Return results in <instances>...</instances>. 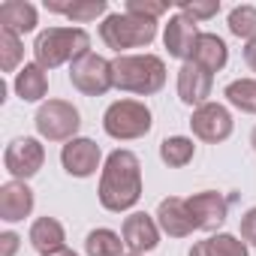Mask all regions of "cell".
I'll use <instances>...</instances> for the list:
<instances>
[{"label":"cell","instance_id":"obj_1","mask_svg":"<svg viewBox=\"0 0 256 256\" xmlns=\"http://www.w3.org/2000/svg\"><path fill=\"white\" fill-rule=\"evenodd\" d=\"M96 196H100V205L114 214L130 211L142 199V163L133 151L118 148L106 157Z\"/></svg>","mask_w":256,"mask_h":256},{"label":"cell","instance_id":"obj_2","mask_svg":"<svg viewBox=\"0 0 256 256\" xmlns=\"http://www.w3.org/2000/svg\"><path fill=\"white\" fill-rule=\"evenodd\" d=\"M112 78L118 90L151 96L166 84V64L157 54H118L112 60Z\"/></svg>","mask_w":256,"mask_h":256},{"label":"cell","instance_id":"obj_3","mask_svg":"<svg viewBox=\"0 0 256 256\" xmlns=\"http://www.w3.org/2000/svg\"><path fill=\"white\" fill-rule=\"evenodd\" d=\"M88 52H90V34L84 28H48L34 42V58L42 70L76 64Z\"/></svg>","mask_w":256,"mask_h":256},{"label":"cell","instance_id":"obj_4","mask_svg":"<svg viewBox=\"0 0 256 256\" xmlns=\"http://www.w3.org/2000/svg\"><path fill=\"white\" fill-rule=\"evenodd\" d=\"M154 36H157V22L139 18V16H130V12H112L100 24V40L118 54L126 52V48L151 46Z\"/></svg>","mask_w":256,"mask_h":256},{"label":"cell","instance_id":"obj_5","mask_svg":"<svg viewBox=\"0 0 256 256\" xmlns=\"http://www.w3.org/2000/svg\"><path fill=\"white\" fill-rule=\"evenodd\" d=\"M151 108L139 100H118L106 108L102 114V130L118 139V142H130V139H142L151 133Z\"/></svg>","mask_w":256,"mask_h":256},{"label":"cell","instance_id":"obj_6","mask_svg":"<svg viewBox=\"0 0 256 256\" xmlns=\"http://www.w3.org/2000/svg\"><path fill=\"white\" fill-rule=\"evenodd\" d=\"M82 126V114L66 100H48L36 112V133L48 142H72Z\"/></svg>","mask_w":256,"mask_h":256},{"label":"cell","instance_id":"obj_7","mask_svg":"<svg viewBox=\"0 0 256 256\" xmlns=\"http://www.w3.org/2000/svg\"><path fill=\"white\" fill-rule=\"evenodd\" d=\"M70 82L76 90H82L84 96H102L108 88H114L112 78V60L88 52L84 58H78L76 64H70Z\"/></svg>","mask_w":256,"mask_h":256},{"label":"cell","instance_id":"obj_8","mask_svg":"<svg viewBox=\"0 0 256 256\" xmlns=\"http://www.w3.org/2000/svg\"><path fill=\"white\" fill-rule=\"evenodd\" d=\"M190 130H193V136L202 139V142H211V145L226 142V139L232 136V114H229V108L220 106V102H205V106L193 108Z\"/></svg>","mask_w":256,"mask_h":256},{"label":"cell","instance_id":"obj_9","mask_svg":"<svg viewBox=\"0 0 256 256\" xmlns=\"http://www.w3.org/2000/svg\"><path fill=\"white\" fill-rule=\"evenodd\" d=\"M42 163H46V148L40 145V139H30V136L10 142V148L4 154V166L16 181L34 178L42 169Z\"/></svg>","mask_w":256,"mask_h":256},{"label":"cell","instance_id":"obj_10","mask_svg":"<svg viewBox=\"0 0 256 256\" xmlns=\"http://www.w3.org/2000/svg\"><path fill=\"white\" fill-rule=\"evenodd\" d=\"M120 238H124L126 250H130L133 256H142V253H148V250H154L160 244V226H157V220L151 214L136 211L130 217H124Z\"/></svg>","mask_w":256,"mask_h":256},{"label":"cell","instance_id":"obj_11","mask_svg":"<svg viewBox=\"0 0 256 256\" xmlns=\"http://www.w3.org/2000/svg\"><path fill=\"white\" fill-rule=\"evenodd\" d=\"M199 28H196V22L193 18H187L184 12H175L172 18H169V24H166V30H163V42H166V48H169V54L172 58H178V60H193V52H196V42H199Z\"/></svg>","mask_w":256,"mask_h":256},{"label":"cell","instance_id":"obj_12","mask_svg":"<svg viewBox=\"0 0 256 256\" xmlns=\"http://www.w3.org/2000/svg\"><path fill=\"white\" fill-rule=\"evenodd\" d=\"M100 160H102V151H100V145L94 142V139H72V142H66L64 145V151H60V163H64V169H66V175H72V178H88V175H94L96 169H100Z\"/></svg>","mask_w":256,"mask_h":256},{"label":"cell","instance_id":"obj_13","mask_svg":"<svg viewBox=\"0 0 256 256\" xmlns=\"http://www.w3.org/2000/svg\"><path fill=\"white\" fill-rule=\"evenodd\" d=\"M187 208H190V214H193L196 229L214 232V229L223 226L226 211H229V202H226L217 190H202V193H193V196L187 199Z\"/></svg>","mask_w":256,"mask_h":256},{"label":"cell","instance_id":"obj_14","mask_svg":"<svg viewBox=\"0 0 256 256\" xmlns=\"http://www.w3.org/2000/svg\"><path fill=\"white\" fill-rule=\"evenodd\" d=\"M211 88H214V76H211L208 70H202L199 64L187 60V64L178 70V96H181V102L199 108V106L208 102Z\"/></svg>","mask_w":256,"mask_h":256},{"label":"cell","instance_id":"obj_15","mask_svg":"<svg viewBox=\"0 0 256 256\" xmlns=\"http://www.w3.org/2000/svg\"><path fill=\"white\" fill-rule=\"evenodd\" d=\"M157 226L169 235V238H187L196 223H193V214L187 208V199H178V196H169L160 202L157 208Z\"/></svg>","mask_w":256,"mask_h":256},{"label":"cell","instance_id":"obj_16","mask_svg":"<svg viewBox=\"0 0 256 256\" xmlns=\"http://www.w3.org/2000/svg\"><path fill=\"white\" fill-rule=\"evenodd\" d=\"M34 211V190L24 181H6L0 187V220L18 223Z\"/></svg>","mask_w":256,"mask_h":256},{"label":"cell","instance_id":"obj_17","mask_svg":"<svg viewBox=\"0 0 256 256\" xmlns=\"http://www.w3.org/2000/svg\"><path fill=\"white\" fill-rule=\"evenodd\" d=\"M28 241H30V247H34L40 256H52V253L64 250L66 232H64L60 220H54V217H40V220H34V226H30V232H28Z\"/></svg>","mask_w":256,"mask_h":256},{"label":"cell","instance_id":"obj_18","mask_svg":"<svg viewBox=\"0 0 256 256\" xmlns=\"http://www.w3.org/2000/svg\"><path fill=\"white\" fill-rule=\"evenodd\" d=\"M46 10L66 16L76 24H88V22H96L108 10V4L106 0H46Z\"/></svg>","mask_w":256,"mask_h":256},{"label":"cell","instance_id":"obj_19","mask_svg":"<svg viewBox=\"0 0 256 256\" xmlns=\"http://www.w3.org/2000/svg\"><path fill=\"white\" fill-rule=\"evenodd\" d=\"M36 28V6L28 0H6L0 4V30L30 34Z\"/></svg>","mask_w":256,"mask_h":256},{"label":"cell","instance_id":"obj_20","mask_svg":"<svg viewBox=\"0 0 256 256\" xmlns=\"http://www.w3.org/2000/svg\"><path fill=\"white\" fill-rule=\"evenodd\" d=\"M229 60V48L226 42L217 36V34H202L199 42H196V52H193V64H199L202 70H208L211 76L220 72Z\"/></svg>","mask_w":256,"mask_h":256},{"label":"cell","instance_id":"obj_21","mask_svg":"<svg viewBox=\"0 0 256 256\" xmlns=\"http://www.w3.org/2000/svg\"><path fill=\"white\" fill-rule=\"evenodd\" d=\"M190 256H247V241L229 232H217V235H208L205 241H196L190 247Z\"/></svg>","mask_w":256,"mask_h":256},{"label":"cell","instance_id":"obj_22","mask_svg":"<svg viewBox=\"0 0 256 256\" xmlns=\"http://www.w3.org/2000/svg\"><path fill=\"white\" fill-rule=\"evenodd\" d=\"M48 90V76L40 64H24L16 76V94L24 102H40Z\"/></svg>","mask_w":256,"mask_h":256},{"label":"cell","instance_id":"obj_23","mask_svg":"<svg viewBox=\"0 0 256 256\" xmlns=\"http://www.w3.org/2000/svg\"><path fill=\"white\" fill-rule=\"evenodd\" d=\"M84 253L88 256H126V244L112 229H94L84 238Z\"/></svg>","mask_w":256,"mask_h":256},{"label":"cell","instance_id":"obj_24","mask_svg":"<svg viewBox=\"0 0 256 256\" xmlns=\"http://www.w3.org/2000/svg\"><path fill=\"white\" fill-rule=\"evenodd\" d=\"M193 154H196V145H193V139H187V136H169V139L160 142V160H163L166 166H172V169L187 166V163L193 160Z\"/></svg>","mask_w":256,"mask_h":256},{"label":"cell","instance_id":"obj_25","mask_svg":"<svg viewBox=\"0 0 256 256\" xmlns=\"http://www.w3.org/2000/svg\"><path fill=\"white\" fill-rule=\"evenodd\" d=\"M223 96L235 108H241L247 114H256V78H235V82H229Z\"/></svg>","mask_w":256,"mask_h":256},{"label":"cell","instance_id":"obj_26","mask_svg":"<svg viewBox=\"0 0 256 256\" xmlns=\"http://www.w3.org/2000/svg\"><path fill=\"white\" fill-rule=\"evenodd\" d=\"M229 30L238 36V40H256V6L244 4V6H235L229 12Z\"/></svg>","mask_w":256,"mask_h":256},{"label":"cell","instance_id":"obj_27","mask_svg":"<svg viewBox=\"0 0 256 256\" xmlns=\"http://www.w3.org/2000/svg\"><path fill=\"white\" fill-rule=\"evenodd\" d=\"M24 58V46L18 40V34L12 30H0V70L4 72H12Z\"/></svg>","mask_w":256,"mask_h":256},{"label":"cell","instance_id":"obj_28","mask_svg":"<svg viewBox=\"0 0 256 256\" xmlns=\"http://www.w3.org/2000/svg\"><path fill=\"white\" fill-rule=\"evenodd\" d=\"M178 12H184L193 22H208L220 12V0H181Z\"/></svg>","mask_w":256,"mask_h":256},{"label":"cell","instance_id":"obj_29","mask_svg":"<svg viewBox=\"0 0 256 256\" xmlns=\"http://www.w3.org/2000/svg\"><path fill=\"white\" fill-rule=\"evenodd\" d=\"M166 10H169V4H157V0H126V12L139 16V18H151V22L166 16Z\"/></svg>","mask_w":256,"mask_h":256},{"label":"cell","instance_id":"obj_30","mask_svg":"<svg viewBox=\"0 0 256 256\" xmlns=\"http://www.w3.org/2000/svg\"><path fill=\"white\" fill-rule=\"evenodd\" d=\"M241 241H247V244H253L256 247V208H250L244 217H241Z\"/></svg>","mask_w":256,"mask_h":256},{"label":"cell","instance_id":"obj_31","mask_svg":"<svg viewBox=\"0 0 256 256\" xmlns=\"http://www.w3.org/2000/svg\"><path fill=\"white\" fill-rule=\"evenodd\" d=\"M0 244H4L0 256H16V250H18V235H16V232H4V235H0Z\"/></svg>","mask_w":256,"mask_h":256},{"label":"cell","instance_id":"obj_32","mask_svg":"<svg viewBox=\"0 0 256 256\" xmlns=\"http://www.w3.org/2000/svg\"><path fill=\"white\" fill-rule=\"evenodd\" d=\"M244 60H247V66L256 72V40H250V42L244 46Z\"/></svg>","mask_w":256,"mask_h":256},{"label":"cell","instance_id":"obj_33","mask_svg":"<svg viewBox=\"0 0 256 256\" xmlns=\"http://www.w3.org/2000/svg\"><path fill=\"white\" fill-rule=\"evenodd\" d=\"M52 256H78V253H76V250H66V247H64V250H58V253H52Z\"/></svg>","mask_w":256,"mask_h":256},{"label":"cell","instance_id":"obj_34","mask_svg":"<svg viewBox=\"0 0 256 256\" xmlns=\"http://www.w3.org/2000/svg\"><path fill=\"white\" fill-rule=\"evenodd\" d=\"M250 145H253V151H256V126H253V133H250Z\"/></svg>","mask_w":256,"mask_h":256}]
</instances>
